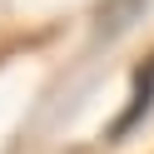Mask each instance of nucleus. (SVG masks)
Returning <instances> with one entry per match:
<instances>
[{
	"instance_id": "f257e3e1",
	"label": "nucleus",
	"mask_w": 154,
	"mask_h": 154,
	"mask_svg": "<svg viewBox=\"0 0 154 154\" xmlns=\"http://www.w3.org/2000/svg\"><path fill=\"white\" fill-rule=\"evenodd\" d=\"M149 104H154V55L134 70V100H129V109H119V119L109 124V139H119V134H129L134 124L149 114Z\"/></svg>"
}]
</instances>
